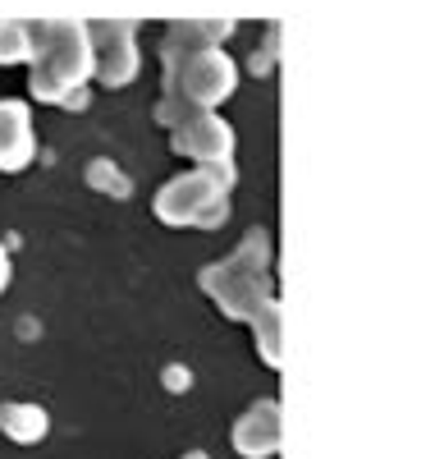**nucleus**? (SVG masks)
Masks as SVG:
<instances>
[{
	"instance_id": "9b49d317",
	"label": "nucleus",
	"mask_w": 435,
	"mask_h": 459,
	"mask_svg": "<svg viewBox=\"0 0 435 459\" xmlns=\"http://www.w3.org/2000/svg\"><path fill=\"white\" fill-rule=\"evenodd\" d=\"M252 322H257V350L266 354V363H280V308L266 303Z\"/></svg>"
},
{
	"instance_id": "f03ea898",
	"label": "nucleus",
	"mask_w": 435,
	"mask_h": 459,
	"mask_svg": "<svg viewBox=\"0 0 435 459\" xmlns=\"http://www.w3.org/2000/svg\"><path fill=\"white\" fill-rule=\"evenodd\" d=\"M229 184H234V161H216L192 175H179L156 194V216L170 225L216 230L229 216Z\"/></svg>"
},
{
	"instance_id": "423d86ee",
	"label": "nucleus",
	"mask_w": 435,
	"mask_h": 459,
	"mask_svg": "<svg viewBox=\"0 0 435 459\" xmlns=\"http://www.w3.org/2000/svg\"><path fill=\"white\" fill-rule=\"evenodd\" d=\"M202 285L216 294V303H220V313H225V317H257L266 303H270L266 290H261V276L239 272L234 262L207 266V272H202Z\"/></svg>"
},
{
	"instance_id": "7ed1b4c3",
	"label": "nucleus",
	"mask_w": 435,
	"mask_h": 459,
	"mask_svg": "<svg viewBox=\"0 0 435 459\" xmlns=\"http://www.w3.org/2000/svg\"><path fill=\"white\" fill-rule=\"evenodd\" d=\"M234 88H239V69L220 47H197L179 60H166V92L183 97L197 110L220 106Z\"/></svg>"
},
{
	"instance_id": "39448f33",
	"label": "nucleus",
	"mask_w": 435,
	"mask_h": 459,
	"mask_svg": "<svg viewBox=\"0 0 435 459\" xmlns=\"http://www.w3.org/2000/svg\"><path fill=\"white\" fill-rule=\"evenodd\" d=\"M92 56H97V79L106 88H124L138 79V47H133V23H97L92 28Z\"/></svg>"
},
{
	"instance_id": "2eb2a0df",
	"label": "nucleus",
	"mask_w": 435,
	"mask_h": 459,
	"mask_svg": "<svg viewBox=\"0 0 435 459\" xmlns=\"http://www.w3.org/2000/svg\"><path fill=\"white\" fill-rule=\"evenodd\" d=\"M188 459H202V455H188Z\"/></svg>"
},
{
	"instance_id": "f257e3e1",
	"label": "nucleus",
	"mask_w": 435,
	"mask_h": 459,
	"mask_svg": "<svg viewBox=\"0 0 435 459\" xmlns=\"http://www.w3.org/2000/svg\"><path fill=\"white\" fill-rule=\"evenodd\" d=\"M32 97L37 101H64L69 92H78L92 69H97V56H92V28L88 23H69V19H51V23H37L32 28Z\"/></svg>"
},
{
	"instance_id": "f8f14e48",
	"label": "nucleus",
	"mask_w": 435,
	"mask_h": 459,
	"mask_svg": "<svg viewBox=\"0 0 435 459\" xmlns=\"http://www.w3.org/2000/svg\"><path fill=\"white\" fill-rule=\"evenodd\" d=\"M88 184L92 188H101V194H115V198H129V179L115 170V161H106V157H97L92 166H88Z\"/></svg>"
},
{
	"instance_id": "20e7f679",
	"label": "nucleus",
	"mask_w": 435,
	"mask_h": 459,
	"mask_svg": "<svg viewBox=\"0 0 435 459\" xmlns=\"http://www.w3.org/2000/svg\"><path fill=\"white\" fill-rule=\"evenodd\" d=\"M170 143H175L179 157H192L202 166H216V161L234 157V129L211 110H192L183 125L170 129Z\"/></svg>"
},
{
	"instance_id": "6e6552de",
	"label": "nucleus",
	"mask_w": 435,
	"mask_h": 459,
	"mask_svg": "<svg viewBox=\"0 0 435 459\" xmlns=\"http://www.w3.org/2000/svg\"><path fill=\"white\" fill-rule=\"evenodd\" d=\"M32 161V125L23 101H0V170H23Z\"/></svg>"
},
{
	"instance_id": "9d476101",
	"label": "nucleus",
	"mask_w": 435,
	"mask_h": 459,
	"mask_svg": "<svg viewBox=\"0 0 435 459\" xmlns=\"http://www.w3.org/2000/svg\"><path fill=\"white\" fill-rule=\"evenodd\" d=\"M28 56H32V28L5 19V23H0V65H19Z\"/></svg>"
},
{
	"instance_id": "4468645a",
	"label": "nucleus",
	"mask_w": 435,
	"mask_h": 459,
	"mask_svg": "<svg viewBox=\"0 0 435 459\" xmlns=\"http://www.w3.org/2000/svg\"><path fill=\"white\" fill-rule=\"evenodd\" d=\"M10 285V257H5V248H0V290Z\"/></svg>"
},
{
	"instance_id": "1a4fd4ad",
	"label": "nucleus",
	"mask_w": 435,
	"mask_h": 459,
	"mask_svg": "<svg viewBox=\"0 0 435 459\" xmlns=\"http://www.w3.org/2000/svg\"><path fill=\"white\" fill-rule=\"evenodd\" d=\"M47 413L37 404H0V432H5L10 441H42L47 437Z\"/></svg>"
},
{
	"instance_id": "0eeeda50",
	"label": "nucleus",
	"mask_w": 435,
	"mask_h": 459,
	"mask_svg": "<svg viewBox=\"0 0 435 459\" xmlns=\"http://www.w3.org/2000/svg\"><path fill=\"white\" fill-rule=\"evenodd\" d=\"M275 446H280V409H275V400L252 404L234 423V450L248 459H261V455H275Z\"/></svg>"
},
{
	"instance_id": "ddd939ff",
	"label": "nucleus",
	"mask_w": 435,
	"mask_h": 459,
	"mask_svg": "<svg viewBox=\"0 0 435 459\" xmlns=\"http://www.w3.org/2000/svg\"><path fill=\"white\" fill-rule=\"evenodd\" d=\"M266 253H270V244H266V235L257 230V235H248V239H243V248L234 253L229 262L239 266V272H248V276H261V272H266Z\"/></svg>"
}]
</instances>
